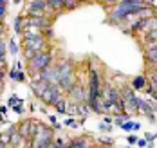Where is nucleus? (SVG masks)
Returning a JSON list of instances; mask_svg holds the SVG:
<instances>
[{"label":"nucleus","mask_w":157,"mask_h":148,"mask_svg":"<svg viewBox=\"0 0 157 148\" xmlns=\"http://www.w3.org/2000/svg\"><path fill=\"white\" fill-rule=\"evenodd\" d=\"M144 7H154V2H144V0H123V2H116L114 4V11L109 15V22L121 25L126 22V18L137 11H141Z\"/></svg>","instance_id":"obj_1"},{"label":"nucleus","mask_w":157,"mask_h":148,"mask_svg":"<svg viewBox=\"0 0 157 148\" xmlns=\"http://www.w3.org/2000/svg\"><path fill=\"white\" fill-rule=\"evenodd\" d=\"M51 65H52V47L49 51L38 52L33 60L27 62V70H29V74L33 76L31 80H40V72H44Z\"/></svg>","instance_id":"obj_2"},{"label":"nucleus","mask_w":157,"mask_h":148,"mask_svg":"<svg viewBox=\"0 0 157 148\" xmlns=\"http://www.w3.org/2000/svg\"><path fill=\"white\" fill-rule=\"evenodd\" d=\"M58 70H60V82L58 85L62 87L63 92H69L74 85H76V72H74V65L69 58H62L58 63Z\"/></svg>","instance_id":"obj_3"},{"label":"nucleus","mask_w":157,"mask_h":148,"mask_svg":"<svg viewBox=\"0 0 157 148\" xmlns=\"http://www.w3.org/2000/svg\"><path fill=\"white\" fill-rule=\"evenodd\" d=\"M54 143V128L44 123L38 125V134L33 139V148H47Z\"/></svg>","instance_id":"obj_4"},{"label":"nucleus","mask_w":157,"mask_h":148,"mask_svg":"<svg viewBox=\"0 0 157 148\" xmlns=\"http://www.w3.org/2000/svg\"><path fill=\"white\" fill-rule=\"evenodd\" d=\"M22 49L33 51L34 54H38V52H44V51L51 49V44H49V40L45 36L36 38V40H22Z\"/></svg>","instance_id":"obj_5"},{"label":"nucleus","mask_w":157,"mask_h":148,"mask_svg":"<svg viewBox=\"0 0 157 148\" xmlns=\"http://www.w3.org/2000/svg\"><path fill=\"white\" fill-rule=\"evenodd\" d=\"M65 96H63V90L60 85H49V89L45 90V94L42 96V101L45 103V105H51V107H56V103L60 101V99H63Z\"/></svg>","instance_id":"obj_6"},{"label":"nucleus","mask_w":157,"mask_h":148,"mask_svg":"<svg viewBox=\"0 0 157 148\" xmlns=\"http://www.w3.org/2000/svg\"><path fill=\"white\" fill-rule=\"evenodd\" d=\"M90 87H89V99H98L101 98V78H99V72L96 69H90Z\"/></svg>","instance_id":"obj_7"},{"label":"nucleus","mask_w":157,"mask_h":148,"mask_svg":"<svg viewBox=\"0 0 157 148\" xmlns=\"http://www.w3.org/2000/svg\"><path fill=\"white\" fill-rule=\"evenodd\" d=\"M69 96H71L72 103H87L89 101V90L79 82H76V85L69 90Z\"/></svg>","instance_id":"obj_8"},{"label":"nucleus","mask_w":157,"mask_h":148,"mask_svg":"<svg viewBox=\"0 0 157 148\" xmlns=\"http://www.w3.org/2000/svg\"><path fill=\"white\" fill-rule=\"evenodd\" d=\"M24 4H25L27 15H31V13H45L49 17V11L51 9L47 7V0H27Z\"/></svg>","instance_id":"obj_9"},{"label":"nucleus","mask_w":157,"mask_h":148,"mask_svg":"<svg viewBox=\"0 0 157 148\" xmlns=\"http://www.w3.org/2000/svg\"><path fill=\"white\" fill-rule=\"evenodd\" d=\"M40 80H44V82H47L49 85H58L60 82V70H58V65H52L45 69L44 72H40Z\"/></svg>","instance_id":"obj_10"},{"label":"nucleus","mask_w":157,"mask_h":148,"mask_svg":"<svg viewBox=\"0 0 157 148\" xmlns=\"http://www.w3.org/2000/svg\"><path fill=\"white\" fill-rule=\"evenodd\" d=\"M137 112L143 116H146L150 119V123H155V116H154V108L148 101H144L143 98H137Z\"/></svg>","instance_id":"obj_11"},{"label":"nucleus","mask_w":157,"mask_h":148,"mask_svg":"<svg viewBox=\"0 0 157 148\" xmlns=\"http://www.w3.org/2000/svg\"><path fill=\"white\" fill-rule=\"evenodd\" d=\"M31 89L36 98H42L45 94V90L49 89V83L44 82V80H31Z\"/></svg>","instance_id":"obj_12"},{"label":"nucleus","mask_w":157,"mask_h":148,"mask_svg":"<svg viewBox=\"0 0 157 148\" xmlns=\"http://www.w3.org/2000/svg\"><path fill=\"white\" fill-rule=\"evenodd\" d=\"M18 125V134L24 137V139H29V132H31V119H22Z\"/></svg>","instance_id":"obj_13"},{"label":"nucleus","mask_w":157,"mask_h":148,"mask_svg":"<svg viewBox=\"0 0 157 148\" xmlns=\"http://www.w3.org/2000/svg\"><path fill=\"white\" fill-rule=\"evenodd\" d=\"M148 87V78L146 76H136L132 78V89L134 90H146Z\"/></svg>","instance_id":"obj_14"},{"label":"nucleus","mask_w":157,"mask_h":148,"mask_svg":"<svg viewBox=\"0 0 157 148\" xmlns=\"http://www.w3.org/2000/svg\"><path fill=\"white\" fill-rule=\"evenodd\" d=\"M92 145H90V141L87 139V137H78V139H72L69 145H67V148H90Z\"/></svg>","instance_id":"obj_15"},{"label":"nucleus","mask_w":157,"mask_h":148,"mask_svg":"<svg viewBox=\"0 0 157 148\" xmlns=\"http://www.w3.org/2000/svg\"><path fill=\"white\" fill-rule=\"evenodd\" d=\"M154 31H157V17L150 18V20H144V25H143L141 33H144V36H146L148 33H154Z\"/></svg>","instance_id":"obj_16"},{"label":"nucleus","mask_w":157,"mask_h":148,"mask_svg":"<svg viewBox=\"0 0 157 148\" xmlns=\"http://www.w3.org/2000/svg\"><path fill=\"white\" fill-rule=\"evenodd\" d=\"M9 78H11V82H15V83H22V82H25V72L24 70L18 72L15 69H11L9 70Z\"/></svg>","instance_id":"obj_17"},{"label":"nucleus","mask_w":157,"mask_h":148,"mask_svg":"<svg viewBox=\"0 0 157 148\" xmlns=\"http://www.w3.org/2000/svg\"><path fill=\"white\" fill-rule=\"evenodd\" d=\"M47 7L51 11H62L63 9V0H47Z\"/></svg>","instance_id":"obj_18"},{"label":"nucleus","mask_w":157,"mask_h":148,"mask_svg":"<svg viewBox=\"0 0 157 148\" xmlns=\"http://www.w3.org/2000/svg\"><path fill=\"white\" fill-rule=\"evenodd\" d=\"M144 56H146V60H148V63H152L154 67H157V49L146 51V52H144Z\"/></svg>","instance_id":"obj_19"},{"label":"nucleus","mask_w":157,"mask_h":148,"mask_svg":"<svg viewBox=\"0 0 157 148\" xmlns=\"http://www.w3.org/2000/svg\"><path fill=\"white\" fill-rule=\"evenodd\" d=\"M67 107H69V101H67V98L60 99V101L56 103V112H58V114H67Z\"/></svg>","instance_id":"obj_20"},{"label":"nucleus","mask_w":157,"mask_h":148,"mask_svg":"<svg viewBox=\"0 0 157 148\" xmlns=\"http://www.w3.org/2000/svg\"><path fill=\"white\" fill-rule=\"evenodd\" d=\"M89 112H90V108H89V105L87 103H78V116L79 117H87L89 116Z\"/></svg>","instance_id":"obj_21"},{"label":"nucleus","mask_w":157,"mask_h":148,"mask_svg":"<svg viewBox=\"0 0 157 148\" xmlns=\"http://www.w3.org/2000/svg\"><path fill=\"white\" fill-rule=\"evenodd\" d=\"M15 33L16 34L24 33V17H16L15 18Z\"/></svg>","instance_id":"obj_22"},{"label":"nucleus","mask_w":157,"mask_h":148,"mask_svg":"<svg viewBox=\"0 0 157 148\" xmlns=\"http://www.w3.org/2000/svg\"><path fill=\"white\" fill-rule=\"evenodd\" d=\"M7 51H9L13 56H16V54L20 52V51H18V44L15 42V38H11V40H9V44H7Z\"/></svg>","instance_id":"obj_23"},{"label":"nucleus","mask_w":157,"mask_h":148,"mask_svg":"<svg viewBox=\"0 0 157 148\" xmlns=\"http://www.w3.org/2000/svg\"><path fill=\"white\" fill-rule=\"evenodd\" d=\"M0 143H4L6 146H7V145H11V132H9V130L2 132V134H0Z\"/></svg>","instance_id":"obj_24"},{"label":"nucleus","mask_w":157,"mask_h":148,"mask_svg":"<svg viewBox=\"0 0 157 148\" xmlns=\"http://www.w3.org/2000/svg\"><path fill=\"white\" fill-rule=\"evenodd\" d=\"M126 121H128V116H126V114L116 116V117H114V125H116V127H119V128H121V125H123V123H126Z\"/></svg>","instance_id":"obj_25"},{"label":"nucleus","mask_w":157,"mask_h":148,"mask_svg":"<svg viewBox=\"0 0 157 148\" xmlns=\"http://www.w3.org/2000/svg\"><path fill=\"white\" fill-rule=\"evenodd\" d=\"M78 6H79L78 0H63V9H74Z\"/></svg>","instance_id":"obj_26"},{"label":"nucleus","mask_w":157,"mask_h":148,"mask_svg":"<svg viewBox=\"0 0 157 148\" xmlns=\"http://www.w3.org/2000/svg\"><path fill=\"white\" fill-rule=\"evenodd\" d=\"M67 114H71V117L78 116V103H69V107H67Z\"/></svg>","instance_id":"obj_27"},{"label":"nucleus","mask_w":157,"mask_h":148,"mask_svg":"<svg viewBox=\"0 0 157 148\" xmlns=\"http://www.w3.org/2000/svg\"><path fill=\"white\" fill-rule=\"evenodd\" d=\"M146 78H148V83H150V85H154V87L157 89V72L154 70V69L150 70V74H148Z\"/></svg>","instance_id":"obj_28"},{"label":"nucleus","mask_w":157,"mask_h":148,"mask_svg":"<svg viewBox=\"0 0 157 148\" xmlns=\"http://www.w3.org/2000/svg\"><path fill=\"white\" fill-rule=\"evenodd\" d=\"M63 125H65V127H69V128H76V127H79L78 121H76L74 117H67V119L63 121Z\"/></svg>","instance_id":"obj_29"},{"label":"nucleus","mask_w":157,"mask_h":148,"mask_svg":"<svg viewBox=\"0 0 157 148\" xmlns=\"http://www.w3.org/2000/svg\"><path fill=\"white\" fill-rule=\"evenodd\" d=\"M114 143L112 137H98V145H103V146H110Z\"/></svg>","instance_id":"obj_30"},{"label":"nucleus","mask_w":157,"mask_h":148,"mask_svg":"<svg viewBox=\"0 0 157 148\" xmlns=\"http://www.w3.org/2000/svg\"><path fill=\"white\" fill-rule=\"evenodd\" d=\"M6 51H7L6 44L0 42V62H2V63H6Z\"/></svg>","instance_id":"obj_31"},{"label":"nucleus","mask_w":157,"mask_h":148,"mask_svg":"<svg viewBox=\"0 0 157 148\" xmlns=\"http://www.w3.org/2000/svg\"><path fill=\"white\" fill-rule=\"evenodd\" d=\"M49 121H51V125H52V128H54V130H60V128H62V125L58 123L56 116H49Z\"/></svg>","instance_id":"obj_32"},{"label":"nucleus","mask_w":157,"mask_h":148,"mask_svg":"<svg viewBox=\"0 0 157 148\" xmlns=\"http://www.w3.org/2000/svg\"><path fill=\"white\" fill-rule=\"evenodd\" d=\"M6 11H7V2H6V0H0V18H2V20L6 17Z\"/></svg>","instance_id":"obj_33"},{"label":"nucleus","mask_w":157,"mask_h":148,"mask_svg":"<svg viewBox=\"0 0 157 148\" xmlns=\"http://www.w3.org/2000/svg\"><path fill=\"white\" fill-rule=\"evenodd\" d=\"M134 127H136V123H132V121H126V123L121 125V128L126 130V132H132V130H134Z\"/></svg>","instance_id":"obj_34"},{"label":"nucleus","mask_w":157,"mask_h":148,"mask_svg":"<svg viewBox=\"0 0 157 148\" xmlns=\"http://www.w3.org/2000/svg\"><path fill=\"white\" fill-rule=\"evenodd\" d=\"M18 103H20L18 96H11V98H9V101H7V107H11V108H13V107H16Z\"/></svg>","instance_id":"obj_35"},{"label":"nucleus","mask_w":157,"mask_h":148,"mask_svg":"<svg viewBox=\"0 0 157 148\" xmlns=\"http://www.w3.org/2000/svg\"><path fill=\"white\" fill-rule=\"evenodd\" d=\"M13 110H15L16 114H24V101L20 99V103L16 105V107H13Z\"/></svg>","instance_id":"obj_36"},{"label":"nucleus","mask_w":157,"mask_h":148,"mask_svg":"<svg viewBox=\"0 0 157 148\" xmlns=\"http://www.w3.org/2000/svg\"><path fill=\"white\" fill-rule=\"evenodd\" d=\"M98 130H99V132H110V130H112V127L107 125V123H101V125L98 127Z\"/></svg>","instance_id":"obj_37"},{"label":"nucleus","mask_w":157,"mask_h":148,"mask_svg":"<svg viewBox=\"0 0 157 148\" xmlns=\"http://www.w3.org/2000/svg\"><path fill=\"white\" fill-rule=\"evenodd\" d=\"M155 137H157V134H150V132H148V134H144V139H146L148 143H154V139H155Z\"/></svg>","instance_id":"obj_38"},{"label":"nucleus","mask_w":157,"mask_h":148,"mask_svg":"<svg viewBox=\"0 0 157 148\" xmlns=\"http://www.w3.org/2000/svg\"><path fill=\"white\" fill-rule=\"evenodd\" d=\"M126 141H128V145H134V143H137V141H139V137H137V135H128V137H126Z\"/></svg>","instance_id":"obj_39"},{"label":"nucleus","mask_w":157,"mask_h":148,"mask_svg":"<svg viewBox=\"0 0 157 148\" xmlns=\"http://www.w3.org/2000/svg\"><path fill=\"white\" fill-rule=\"evenodd\" d=\"M13 69L18 70V72H22V70H24V62H16V65L13 67Z\"/></svg>","instance_id":"obj_40"},{"label":"nucleus","mask_w":157,"mask_h":148,"mask_svg":"<svg viewBox=\"0 0 157 148\" xmlns=\"http://www.w3.org/2000/svg\"><path fill=\"white\" fill-rule=\"evenodd\" d=\"M137 146L139 148H146L148 146V141H146V139H139V141H137Z\"/></svg>","instance_id":"obj_41"},{"label":"nucleus","mask_w":157,"mask_h":148,"mask_svg":"<svg viewBox=\"0 0 157 148\" xmlns=\"http://www.w3.org/2000/svg\"><path fill=\"white\" fill-rule=\"evenodd\" d=\"M144 38H148V40H155V42H157V31H154V33H148Z\"/></svg>","instance_id":"obj_42"},{"label":"nucleus","mask_w":157,"mask_h":148,"mask_svg":"<svg viewBox=\"0 0 157 148\" xmlns=\"http://www.w3.org/2000/svg\"><path fill=\"white\" fill-rule=\"evenodd\" d=\"M6 112H7V105L6 107H0V116H4Z\"/></svg>","instance_id":"obj_43"},{"label":"nucleus","mask_w":157,"mask_h":148,"mask_svg":"<svg viewBox=\"0 0 157 148\" xmlns=\"http://www.w3.org/2000/svg\"><path fill=\"white\" fill-rule=\"evenodd\" d=\"M90 148H110V146H103V145H92Z\"/></svg>","instance_id":"obj_44"},{"label":"nucleus","mask_w":157,"mask_h":148,"mask_svg":"<svg viewBox=\"0 0 157 148\" xmlns=\"http://www.w3.org/2000/svg\"><path fill=\"white\" fill-rule=\"evenodd\" d=\"M4 33V24H0V34Z\"/></svg>","instance_id":"obj_45"},{"label":"nucleus","mask_w":157,"mask_h":148,"mask_svg":"<svg viewBox=\"0 0 157 148\" xmlns=\"http://www.w3.org/2000/svg\"><path fill=\"white\" fill-rule=\"evenodd\" d=\"M0 148H7V146H6V145H4V143H0Z\"/></svg>","instance_id":"obj_46"},{"label":"nucleus","mask_w":157,"mask_h":148,"mask_svg":"<svg viewBox=\"0 0 157 148\" xmlns=\"http://www.w3.org/2000/svg\"><path fill=\"white\" fill-rule=\"evenodd\" d=\"M154 70H155V72H157V67H154Z\"/></svg>","instance_id":"obj_47"},{"label":"nucleus","mask_w":157,"mask_h":148,"mask_svg":"<svg viewBox=\"0 0 157 148\" xmlns=\"http://www.w3.org/2000/svg\"><path fill=\"white\" fill-rule=\"evenodd\" d=\"M0 24H2V18H0Z\"/></svg>","instance_id":"obj_48"}]
</instances>
